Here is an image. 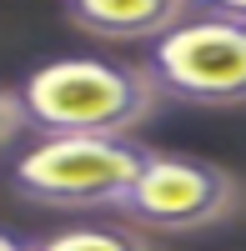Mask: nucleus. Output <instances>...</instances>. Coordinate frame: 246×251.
I'll list each match as a JSON object with an SVG mask.
<instances>
[{"label": "nucleus", "instance_id": "obj_8", "mask_svg": "<svg viewBox=\"0 0 246 251\" xmlns=\"http://www.w3.org/2000/svg\"><path fill=\"white\" fill-rule=\"evenodd\" d=\"M211 10H221L226 20H236V25H246V0H206Z\"/></svg>", "mask_w": 246, "mask_h": 251}, {"label": "nucleus", "instance_id": "obj_9", "mask_svg": "<svg viewBox=\"0 0 246 251\" xmlns=\"http://www.w3.org/2000/svg\"><path fill=\"white\" fill-rule=\"evenodd\" d=\"M0 251H40V241L20 236V231H5V236H0Z\"/></svg>", "mask_w": 246, "mask_h": 251}, {"label": "nucleus", "instance_id": "obj_7", "mask_svg": "<svg viewBox=\"0 0 246 251\" xmlns=\"http://www.w3.org/2000/svg\"><path fill=\"white\" fill-rule=\"evenodd\" d=\"M20 131H30L25 96H20V86H5V151H15V136Z\"/></svg>", "mask_w": 246, "mask_h": 251}, {"label": "nucleus", "instance_id": "obj_2", "mask_svg": "<svg viewBox=\"0 0 246 251\" xmlns=\"http://www.w3.org/2000/svg\"><path fill=\"white\" fill-rule=\"evenodd\" d=\"M151 161L156 151L131 136H55L10 156L5 181L20 201L35 206H55V211L111 206L116 211Z\"/></svg>", "mask_w": 246, "mask_h": 251}, {"label": "nucleus", "instance_id": "obj_6", "mask_svg": "<svg viewBox=\"0 0 246 251\" xmlns=\"http://www.w3.org/2000/svg\"><path fill=\"white\" fill-rule=\"evenodd\" d=\"M40 251H156L136 226H66L55 236H40Z\"/></svg>", "mask_w": 246, "mask_h": 251}, {"label": "nucleus", "instance_id": "obj_5", "mask_svg": "<svg viewBox=\"0 0 246 251\" xmlns=\"http://www.w3.org/2000/svg\"><path fill=\"white\" fill-rule=\"evenodd\" d=\"M196 5L186 0H71L66 20L91 40H166L176 25H186Z\"/></svg>", "mask_w": 246, "mask_h": 251}, {"label": "nucleus", "instance_id": "obj_4", "mask_svg": "<svg viewBox=\"0 0 246 251\" xmlns=\"http://www.w3.org/2000/svg\"><path fill=\"white\" fill-rule=\"evenodd\" d=\"M116 211L136 231H206L241 211V181L216 161L156 151Z\"/></svg>", "mask_w": 246, "mask_h": 251}, {"label": "nucleus", "instance_id": "obj_1", "mask_svg": "<svg viewBox=\"0 0 246 251\" xmlns=\"http://www.w3.org/2000/svg\"><path fill=\"white\" fill-rule=\"evenodd\" d=\"M20 96L30 111V131L40 141L131 136L161 106V91L146 80L141 66H121V60H100V55L50 60L20 80Z\"/></svg>", "mask_w": 246, "mask_h": 251}, {"label": "nucleus", "instance_id": "obj_3", "mask_svg": "<svg viewBox=\"0 0 246 251\" xmlns=\"http://www.w3.org/2000/svg\"><path fill=\"white\" fill-rule=\"evenodd\" d=\"M141 71L161 91V100L246 106V25L226 20L201 0L186 25H176L166 40L146 46Z\"/></svg>", "mask_w": 246, "mask_h": 251}]
</instances>
